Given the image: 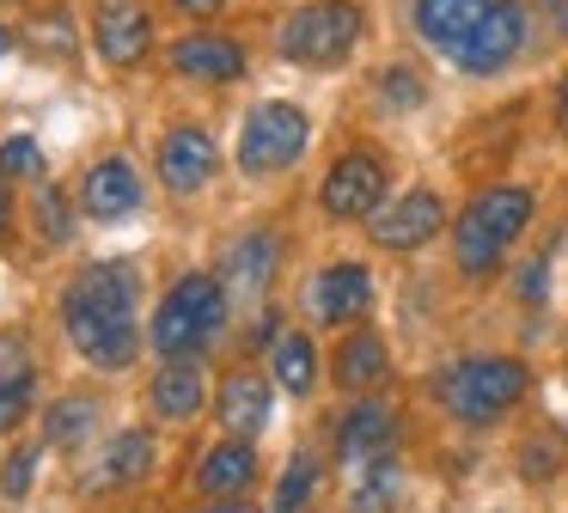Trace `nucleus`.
<instances>
[{
  "label": "nucleus",
  "mask_w": 568,
  "mask_h": 513,
  "mask_svg": "<svg viewBox=\"0 0 568 513\" xmlns=\"http://www.w3.org/2000/svg\"><path fill=\"white\" fill-rule=\"evenodd\" d=\"M38 227H43V239H50V244H68V232H74V227H68V202L55 190H38Z\"/></svg>",
  "instance_id": "nucleus-29"
},
{
  "label": "nucleus",
  "mask_w": 568,
  "mask_h": 513,
  "mask_svg": "<svg viewBox=\"0 0 568 513\" xmlns=\"http://www.w3.org/2000/svg\"><path fill=\"white\" fill-rule=\"evenodd\" d=\"M312 141V122L306 110L294 104H257L245 117V134H239V165L251 171V178H270V171H287L300 153H306Z\"/></svg>",
  "instance_id": "nucleus-6"
},
{
  "label": "nucleus",
  "mask_w": 568,
  "mask_h": 513,
  "mask_svg": "<svg viewBox=\"0 0 568 513\" xmlns=\"http://www.w3.org/2000/svg\"><path fill=\"white\" fill-rule=\"evenodd\" d=\"M385 195V165L373 153H343L331 165V178H324V214L336 220H361L373 214Z\"/></svg>",
  "instance_id": "nucleus-8"
},
{
  "label": "nucleus",
  "mask_w": 568,
  "mask_h": 513,
  "mask_svg": "<svg viewBox=\"0 0 568 513\" xmlns=\"http://www.w3.org/2000/svg\"><path fill=\"white\" fill-rule=\"evenodd\" d=\"M392 495H397V459L392 452H373L367 471H361V489H355V513H385Z\"/></svg>",
  "instance_id": "nucleus-25"
},
{
  "label": "nucleus",
  "mask_w": 568,
  "mask_h": 513,
  "mask_svg": "<svg viewBox=\"0 0 568 513\" xmlns=\"http://www.w3.org/2000/svg\"><path fill=\"white\" fill-rule=\"evenodd\" d=\"M172 7H184V12H214L221 0H172Z\"/></svg>",
  "instance_id": "nucleus-36"
},
{
  "label": "nucleus",
  "mask_w": 568,
  "mask_h": 513,
  "mask_svg": "<svg viewBox=\"0 0 568 513\" xmlns=\"http://www.w3.org/2000/svg\"><path fill=\"white\" fill-rule=\"evenodd\" d=\"M214 134L209 129H196V122H178L172 134L160 141V178H165V190L172 195H196L202 183L214 178Z\"/></svg>",
  "instance_id": "nucleus-9"
},
{
  "label": "nucleus",
  "mask_w": 568,
  "mask_h": 513,
  "mask_svg": "<svg viewBox=\"0 0 568 513\" xmlns=\"http://www.w3.org/2000/svg\"><path fill=\"white\" fill-rule=\"evenodd\" d=\"M0 178H43V153H38V141H26V134L0 141Z\"/></svg>",
  "instance_id": "nucleus-28"
},
{
  "label": "nucleus",
  "mask_w": 568,
  "mask_h": 513,
  "mask_svg": "<svg viewBox=\"0 0 568 513\" xmlns=\"http://www.w3.org/2000/svg\"><path fill=\"white\" fill-rule=\"evenodd\" d=\"M397 434V415L385 410V403H355V410L343 415V428H336V452H343L348 464H367L373 452H385Z\"/></svg>",
  "instance_id": "nucleus-17"
},
{
  "label": "nucleus",
  "mask_w": 568,
  "mask_h": 513,
  "mask_svg": "<svg viewBox=\"0 0 568 513\" xmlns=\"http://www.w3.org/2000/svg\"><path fill=\"white\" fill-rule=\"evenodd\" d=\"M275 379H282V391L306 398L312 379H318V354H312V336H275Z\"/></svg>",
  "instance_id": "nucleus-23"
},
{
  "label": "nucleus",
  "mask_w": 568,
  "mask_h": 513,
  "mask_svg": "<svg viewBox=\"0 0 568 513\" xmlns=\"http://www.w3.org/2000/svg\"><path fill=\"white\" fill-rule=\"evenodd\" d=\"M251 476H257V452H251V440L245 434H233L226 446H214L209 459H202V471H196V483L209 489V495H245L251 489Z\"/></svg>",
  "instance_id": "nucleus-18"
},
{
  "label": "nucleus",
  "mask_w": 568,
  "mask_h": 513,
  "mask_svg": "<svg viewBox=\"0 0 568 513\" xmlns=\"http://www.w3.org/2000/svg\"><path fill=\"white\" fill-rule=\"evenodd\" d=\"M172 73L178 80H209V86H226L245 73V43L221 31H190L184 43L172 49Z\"/></svg>",
  "instance_id": "nucleus-11"
},
{
  "label": "nucleus",
  "mask_w": 568,
  "mask_h": 513,
  "mask_svg": "<svg viewBox=\"0 0 568 513\" xmlns=\"http://www.w3.org/2000/svg\"><path fill=\"white\" fill-rule=\"evenodd\" d=\"M153 43V19L141 0H104L99 7V56L111 68H135Z\"/></svg>",
  "instance_id": "nucleus-12"
},
{
  "label": "nucleus",
  "mask_w": 568,
  "mask_h": 513,
  "mask_svg": "<svg viewBox=\"0 0 568 513\" xmlns=\"http://www.w3.org/2000/svg\"><path fill=\"white\" fill-rule=\"evenodd\" d=\"M80 208H87L92 220H123L141 208V178L129 159H99V165L80 178Z\"/></svg>",
  "instance_id": "nucleus-14"
},
{
  "label": "nucleus",
  "mask_w": 568,
  "mask_h": 513,
  "mask_svg": "<svg viewBox=\"0 0 568 513\" xmlns=\"http://www.w3.org/2000/svg\"><path fill=\"white\" fill-rule=\"evenodd\" d=\"M379 92H385V104H422V86H416V73H409V68H385L379 73Z\"/></svg>",
  "instance_id": "nucleus-31"
},
{
  "label": "nucleus",
  "mask_w": 568,
  "mask_h": 513,
  "mask_svg": "<svg viewBox=\"0 0 568 513\" xmlns=\"http://www.w3.org/2000/svg\"><path fill=\"white\" fill-rule=\"evenodd\" d=\"M440 227H446V208L434 190H409L404 202L373 214V239H379L385 251H416V244H428Z\"/></svg>",
  "instance_id": "nucleus-10"
},
{
  "label": "nucleus",
  "mask_w": 568,
  "mask_h": 513,
  "mask_svg": "<svg viewBox=\"0 0 568 513\" xmlns=\"http://www.w3.org/2000/svg\"><path fill=\"white\" fill-rule=\"evenodd\" d=\"M312 489H318V464L312 459H294L282 476V489H275V513H300L312 501Z\"/></svg>",
  "instance_id": "nucleus-27"
},
{
  "label": "nucleus",
  "mask_w": 568,
  "mask_h": 513,
  "mask_svg": "<svg viewBox=\"0 0 568 513\" xmlns=\"http://www.w3.org/2000/svg\"><path fill=\"white\" fill-rule=\"evenodd\" d=\"M531 220V190H514V183H501V190H483L477 202L458 214L453 227V244H458V269H465L470 281H483L495 263H501V251L526 232Z\"/></svg>",
  "instance_id": "nucleus-2"
},
{
  "label": "nucleus",
  "mask_w": 568,
  "mask_h": 513,
  "mask_svg": "<svg viewBox=\"0 0 568 513\" xmlns=\"http://www.w3.org/2000/svg\"><path fill=\"white\" fill-rule=\"evenodd\" d=\"M361 7L348 0H318V7H300L294 19L282 24V56L306 61V68H336V61L355 56L361 43Z\"/></svg>",
  "instance_id": "nucleus-5"
},
{
  "label": "nucleus",
  "mask_w": 568,
  "mask_h": 513,
  "mask_svg": "<svg viewBox=\"0 0 568 513\" xmlns=\"http://www.w3.org/2000/svg\"><path fill=\"white\" fill-rule=\"evenodd\" d=\"M373 305V275L361 263H331L312 288V312L318 324H355L361 312Z\"/></svg>",
  "instance_id": "nucleus-15"
},
{
  "label": "nucleus",
  "mask_w": 568,
  "mask_h": 513,
  "mask_svg": "<svg viewBox=\"0 0 568 513\" xmlns=\"http://www.w3.org/2000/svg\"><path fill=\"white\" fill-rule=\"evenodd\" d=\"M544 288H550V269H544V263L519 269V293H526V300H544Z\"/></svg>",
  "instance_id": "nucleus-32"
},
{
  "label": "nucleus",
  "mask_w": 568,
  "mask_h": 513,
  "mask_svg": "<svg viewBox=\"0 0 568 513\" xmlns=\"http://www.w3.org/2000/svg\"><path fill=\"white\" fill-rule=\"evenodd\" d=\"M153 464V440L141 434V428H129V434L111 440V452H104V471H99V489H129L141 483Z\"/></svg>",
  "instance_id": "nucleus-22"
},
{
  "label": "nucleus",
  "mask_w": 568,
  "mask_h": 513,
  "mask_svg": "<svg viewBox=\"0 0 568 513\" xmlns=\"http://www.w3.org/2000/svg\"><path fill=\"white\" fill-rule=\"evenodd\" d=\"M31 391H38V379H31V366H13V373H0V428L26 422V410H31Z\"/></svg>",
  "instance_id": "nucleus-26"
},
{
  "label": "nucleus",
  "mask_w": 568,
  "mask_h": 513,
  "mask_svg": "<svg viewBox=\"0 0 568 513\" xmlns=\"http://www.w3.org/2000/svg\"><path fill=\"white\" fill-rule=\"evenodd\" d=\"M221 324H226V288H221V275H184L160 300L148 342L165 354V361H178V354H202V349H209V342L221 336Z\"/></svg>",
  "instance_id": "nucleus-3"
},
{
  "label": "nucleus",
  "mask_w": 568,
  "mask_h": 513,
  "mask_svg": "<svg viewBox=\"0 0 568 513\" xmlns=\"http://www.w3.org/2000/svg\"><path fill=\"white\" fill-rule=\"evenodd\" d=\"M275 256H282L275 232H245V239H239L233 251H226L221 275L233 281L239 293H263V288H270V275H275Z\"/></svg>",
  "instance_id": "nucleus-19"
},
{
  "label": "nucleus",
  "mask_w": 568,
  "mask_h": 513,
  "mask_svg": "<svg viewBox=\"0 0 568 513\" xmlns=\"http://www.w3.org/2000/svg\"><path fill=\"white\" fill-rule=\"evenodd\" d=\"M209 513H251V507H209Z\"/></svg>",
  "instance_id": "nucleus-38"
},
{
  "label": "nucleus",
  "mask_w": 568,
  "mask_h": 513,
  "mask_svg": "<svg viewBox=\"0 0 568 513\" xmlns=\"http://www.w3.org/2000/svg\"><path fill=\"white\" fill-rule=\"evenodd\" d=\"M495 0H409V19H416L422 43L440 49L446 61H458L470 43H477V31L489 24Z\"/></svg>",
  "instance_id": "nucleus-7"
},
{
  "label": "nucleus",
  "mask_w": 568,
  "mask_h": 513,
  "mask_svg": "<svg viewBox=\"0 0 568 513\" xmlns=\"http://www.w3.org/2000/svg\"><path fill=\"white\" fill-rule=\"evenodd\" d=\"M31 471H38V446H19L13 459H7V476H0V495H26L31 489Z\"/></svg>",
  "instance_id": "nucleus-30"
},
{
  "label": "nucleus",
  "mask_w": 568,
  "mask_h": 513,
  "mask_svg": "<svg viewBox=\"0 0 568 513\" xmlns=\"http://www.w3.org/2000/svg\"><path fill=\"white\" fill-rule=\"evenodd\" d=\"M135 269L129 263H92L87 275H74V288L62 293V324L68 342L87 354L92 366H129L141 349L135 330Z\"/></svg>",
  "instance_id": "nucleus-1"
},
{
  "label": "nucleus",
  "mask_w": 568,
  "mask_h": 513,
  "mask_svg": "<svg viewBox=\"0 0 568 513\" xmlns=\"http://www.w3.org/2000/svg\"><path fill=\"white\" fill-rule=\"evenodd\" d=\"M526 398V366L507 354H470V361L440 373V403L458 415L465 428H489L495 415H507Z\"/></svg>",
  "instance_id": "nucleus-4"
},
{
  "label": "nucleus",
  "mask_w": 568,
  "mask_h": 513,
  "mask_svg": "<svg viewBox=\"0 0 568 513\" xmlns=\"http://www.w3.org/2000/svg\"><path fill=\"white\" fill-rule=\"evenodd\" d=\"M519 49H526V12H519L514 0H495L489 24H483L477 43L458 56V68H465V73H501Z\"/></svg>",
  "instance_id": "nucleus-13"
},
{
  "label": "nucleus",
  "mask_w": 568,
  "mask_h": 513,
  "mask_svg": "<svg viewBox=\"0 0 568 513\" xmlns=\"http://www.w3.org/2000/svg\"><path fill=\"white\" fill-rule=\"evenodd\" d=\"M202 403H209V379H202V361H196V354H178V361H165L160 379H153V410H160L165 422H190Z\"/></svg>",
  "instance_id": "nucleus-16"
},
{
  "label": "nucleus",
  "mask_w": 568,
  "mask_h": 513,
  "mask_svg": "<svg viewBox=\"0 0 568 513\" xmlns=\"http://www.w3.org/2000/svg\"><path fill=\"white\" fill-rule=\"evenodd\" d=\"M7 49H13V37H7V24H0V56H7Z\"/></svg>",
  "instance_id": "nucleus-37"
},
{
  "label": "nucleus",
  "mask_w": 568,
  "mask_h": 513,
  "mask_svg": "<svg viewBox=\"0 0 568 513\" xmlns=\"http://www.w3.org/2000/svg\"><path fill=\"white\" fill-rule=\"evenodd\" d=\"M544 12H550V19H556V24H562V31H568V0H544Z\"/></svg>",
  "instance_id": "nucleus-35"
},
{
  "label": "nucleus",
  "mask_w": 568,
  "mask_h": 513,
  "mask_svg": "<svg viewBox=\"0 0 568 513\" xmlns=\"http://www.w3.org/2000/svg\"><path fill=\"white\" fill-rule=\"evenodd\" d=\"M7 220H13V195H7V178H0V232H7Z\"/></svg>",
  "instance_id": "nucleus-34"
},
{
  "label": "nucleus",
  "mask_w": 568,
  "mask_h": 513,
  "mask_svg": "<svg viewBox=\"0 0 568 513\" xmlns=\"http://www.w3.org/2000/svg\"><path fill=\"white\" fill-rule=\"evenodd\" d=\"M92 422H99V403H92V398L50 403V446H80V440L92 434Z\"/></svg>",
  "instance_id": "nucleus-24"
},
{
  "label": "nucleus",
  "mask_w": 568,
  "mask_h": 513,
  "mask_svg": "<svg viewBox=\"0 0 568 513\" xmlns=\"http://www.w3.org/2000/svg\"><path fill=\"white\" fill-rule=\"evenodd\" d=\"M556 129L568 134V80H562V92H556Z\"/></svg>",
  "instance_id": "nucleus-33"
},
{
  "label": "nucleus",
  "mask_w": 568,
  "mask_h": 513,
  "mask_svg": "<svg viewBox=\"0 0 568 513\" xmlns=\"http://www.w3.org/2000/svg\"><path fill=\"white\" fill-rule=\"evenodd\" d=\"M385 373H392V361H385V342L373 336V330H355V336L336 349V379H343L348 391H373Z\"/></svg>",
  "instance_id": "nucleus-21"
},
{
  "label": "nucleus",
  "mask_w": 568,
  "mask_h": 513,
  "mask_svg": "<svg viewBox=\"0 0 568 513\" xmlns=\"http://www.w3.org/2000/svg\"><path fill=\"white\" fill-rule=\"evenodd\" d=\"M221 422L226 434H257L263 422H270V385H263V373H233L221 385Z\"/></svg>",
  "instance_id": "nucleus-20"
}]
</instances>
